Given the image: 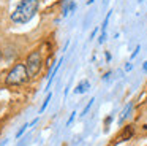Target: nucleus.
<instances>
[{
    "mask_svg": "<svg viewBox=\"0 0 147 146\" xmlns=\"http://www.w3.org/2000/svg\"><path fill=\"white\" fill-rule=\"evenodd\" d=\"M38 0H21L14 8V11L11 13V21L16 24H26L35 16V13L38 11Z\"/></svg>",
    "mask_w": 147,
    "mask_h": 146,
    "instance_id": "f257e3e1",
    "label": "nucleus"
},
{
    "mask_svg": "<svg viewBox=\"0 0 147 146\" xmlns=\"http://www.w3.org/2000/svg\"><path fill=\"white\" fill-rule=\"evenodd\" d=\"M29 76L30 75H29V72H27V67L24 65V63H18V65H14L13 68L10 70L5 83H7V86H19V84H22V83H26Z\"/></svg>",
    "mask_w": 147,
    "mask_h": 146,
    "instance_id": "f03ea898",
    "label": "nucleus"
},
{
    "mask_svg": "<svg viewBox=\"0 0 147 146\" xmlns=\"http://www.w3.org/2000/svg\"><path fill=\"white\" fill-rule=\"evenodd\" d=\"M41 54H40V51H33L32 54H29V57H27V62H26V67H27V72H29L30 76H35L36 73H40V70H41Z\"/></svg>",
    "mask_w": 147,
    "mask_h": 146,
    "instance_id": "7ed1b4c3",
    "label": "nucleus"
},
{
    "mask_svg": "<svg viewBox=\"0 0 147 146\" xmlns=\"http://www.w3.org/2000/svg\"><path fill=\"white\" fill-rule=\"evenodd\" d=\"M111 14H112V11H109L108 14H106V18H105V21H103V25H101V35H100V43H103V41L106 40V29H108V22H109V19H111Z\"/></svg>",
    "mask_w": 147,
    "mask_h": 146,
    "instance_id": "20e7f679",
    "label": "nucleus"
},
{
    "mask_svg": "<svg viewBox=\"0 0 147 146\" xmlns=\"http://www.w3.org/2000/svg\"><path fill=\"white\" fill-rule=\"evenodd\" d=\"M89 87H90V83L84 79V81H81L79 84L76 86V89H74V92H76V94H84V92H86Z\"/></svg>",
    "mask_w": 147,
    "mask_h": 146,
    "instance_id": "39448f33",
    "label": "nucleus"
},
{
    "mask_svg": "<svg viewBox=\"0 0 147 146\" xmlns=\"http://www.w3.org/2000/svg\"><path fill=\"white\" fill-rule=\"evenodd\" d=\"M131 135H133V127H131V126H127V129L122 132V135L119 136V140H120V141H123V140H128Z\"/></svg>",
    "mask_w": 147,
    "mask_h": 146,
    "instance_id": "423d86ee",
    "label": "nucleus"
},
{
    "mask_svg": "<svg viewBox=\"0 0 147 146\" xmlns=\"http://www.w3.org/2000/svg\"><path fill=\"white\" fill-rule=\"evenodd\" d=\"M62 62H63V57H60V59H59V62L55 63L54 70H52V72H51V75H49V83H48V87H46V89H49V84H51L52 78H54V75H55V73H57V70H59V67H60V63H62Z\"/></svg>",
    "mask_w": 147,
    "mask_h": 146,
    "instance_id": "0eeeda50",
    "label": "nucleus"
},
{
    "mask_svg": "<svg viewBox=\"0 0 147 146\" xmlns=\"http://www.w3.org/2000/svg\"><path fill=\"white\" fill-rule=\"evenodd\" d=\"M51 97H52L51 94H48V95H46L45 102H43V105H41V110H40V113H43V111L46 110V106H48V103H49V100H51Z\"/></svg>",
    "mask_w": 147,
    "mask_h": 146,
    "instance_id": "6e6552de",
    "label": "nucleus"
},
{
    "mask_svg": "<svg viewBox=\"0 0 147 146\" xmlns=\"http://www.w3.org/2000/svg\"><path fill=\"white\" fill-rule=\"evenodd\" d=\"M131 106H133V105H128V106L127 108H125V110H123V113H122V116H120V122H122V121H123L125 119V117H127L128 116V113H130V110H131Z\"/></svg>",
    "mask_w": 147,
    "mask_h": 146,
    "instance_id": "1a4fd4ad",
    "label": "nucleus"
},
{
    "mask_svg": "<svg viewBox=\"0 0 147 146\" xmlns=\"http://www.w3.org/2000/svg\"><path fill=\"white\" fill-rule=\"evenodd\" d=\"M93 102H95V100H93V98H92V100H90L89 103H87V106L84 108V111H82V114H81V116H84V114H87V111L90 110V106H92V105H93Z\"/></svg>",
    "mask_w": 147,
    "mask_h": 146,
    "instance_id": "9d476101",
    "label": "nucleus"
},
{
    "mask_svg": "<svg viewBox=\"0 0 147 146\" xmlns=\"http://www.w3.org/2000/svg\"><path fill=\"white\" fill-rule=\"evenodd\" d=\"M30 126H32V124H26V126H22V129H21L19 132H18V135H16V136H21L24 132H26V129H27V127H30Z\"/></svg>",
    "mask_w": 147,
    "mask_h": 146,
    "instance_id": "9b49d317",
    "label": "nucleus"
},
{
    "mask_svg": "<svg viewBox=\"0 0 147 146\" xmlns=\"http://www.w3.org/2000/svg\"><path fill=\"white\" fill-rule=\"evenodd\" d=\"M139 51H141V46H139V44H138V46H136V48H134V51H133V54H131V59H134V57H136V56H138V53H139Z\"/></svg>",
    "mask_w": 147,
    "mask_h": 146,
    "instance_id": "f8f14e48",
    "label": "nucleus"
},
{
    "mask_svg": "<svg viewBox=\"0 0 147 146\" xmlns=\"http://www.w3.org/2000/svg\"><path fill=\"white\" fill-rule=\"evenodd\" d=\"M131 68H133V65H131V63H128V65L127 67H125V70H127V72H130V70Z\"/></svg>",
    "mask_w": 147,
    "mask_h": 146,
    "instance_id": "ddd939ff",
    "label": "nucleus"
},
{
    "mask_svg": "<svg viewBox=\"0 0 147 146\" xmlns=\"http://www.w3.org/2000/svg\"><path fill=\"white\" fill-rule=\"evenodd\" d=\"M0 54H2V53H0Z\"/></svg>",
    "mask_w": 147,
    "mask_h": 146,
    "instance_id": "4468645a",
    "label": "nucleus"
}]
</instances>
